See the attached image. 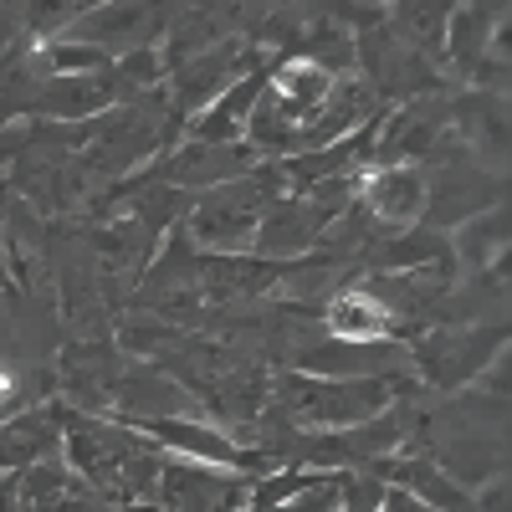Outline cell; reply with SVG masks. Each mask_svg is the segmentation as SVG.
Masks as SVG:
<instances>
[{
    "mask_svg": "<svg viewBox=\"0 0 512 512\" xmlns=\"http://www.w3.org/2000/svg\"><path fill=\"white\" fill-rule=\"evenodd\" d=\"M256 226H262V190L256 185H216L195 210V241L216 251H251Z\"/></svg>",
    "mask_w": 512,
    "mask_h": 512,
    "instance_id": "obj_1",
    "label": "cell"
},
{
    "mask_svg": "<svg viewBox=\"0 0 512 512\" xmlns=\"http://www.w3.org/2000/svg\"><path fill=\"white\" fill-rule=\"evenodd\" d=\"M98 0H31V26L36 31H57V26H72L82 16H93Z\"/></svg>",
    "mask_w": 512,
    "mask_h": 512,
    "instance_id": "obj_7",
    "label": "cell"
},
{
    "mask_svg": "<svg viewBox=\"0 0 512 512\" xmlns=\"http://www.w3.org/2000/svg\"><path fill=\"white\" fill-rule=\"evenodd\" d=\"M323 210L313 200H282L272 210H262V226H256V241L251 251L262 256H297L303 246H313L323 236Z\"/></svg>",
    "mask_w": 512,
    "mask_h": 512,
    "instance_id": "obj_3",
    "label": "cell"
},
{
    "mask_svg": "<svg viewBox=\"0 0 512 512\" xmlns=\"http://www.w3.org/2000/svg\"><path fill=\"white\" fill-rule=\"evenodd\" d=\"M16 390H21V374H16L11 364H0V405H11Z\"/></svg>",
    "mask_w": 512,
    "mask_h": 512,
    "instance_id": "obj_8",
    "label": "cell"
},
{
    "mask_svg": "<svg viewBox=\"0 0 512 512\" xmlns=\"http://www.w3.org/2000/svg\"><path fill=\"white\" fill-rule=\"evenodd\" d=\"M36 98H41L36 108H47L57 118H93V113H103L113 103V88H108L103 77L82 72V77H52Z\"/></svg>",
    "mask_w": 512,
    "mask_h": 512,
    "instance_id": "obj_5",
    "label": "cell"
},
{
    "mask_svg": "<svg viewBox=\"0 0 512 512\" xmlns=\"http://www.w3.org/2000/svg\"><path fill=\"white\" fill-rule=\"evenodd\" d=\"M256 93H262V77H246L241 88H231V93L221 98V108H210V113L195 123V139H200V144H231V134L241 128V118L251 113Z\"/></svg>",
    "mask_w": 512,
    "mask_h": 512,
    "instance_id": "obj_6",
    "label": "cell"
},
{
    "mask_svg": "<svg viewBox=\"0 0 512 512\" xmlns=\"http://www.w3.org/2000/svg\"><path fill=\"white\" fill-rule=\"evenodd\" d=\"M359 195H364V205H369V216L384 221V226H415L420 210H425V200H431V190H425V175H420L410 159L379 164L374 175L359 185Z\"/></svg>",
    "mask_w": 512,
    "mask_h": 512,
    "instance_id": "obj_2",
    "label": "cell"
},
{
    "mask_svg": "<svg viewBox=\"0 0 512 512\" xmlns=\"http://www.w3.org/2000/svg\"><path fill=\"white\" fill-rule=\"evenodd\" d=\"M328 328L338 344H354V349H369L390 333V308L379 303V292H364V287H344L328 303Z\"/></svg>",
    "mask_w": 512,
    "mask_h": 512,
    "instance_id": "obj_4",
    "label": "cell"
}]
</instances>
